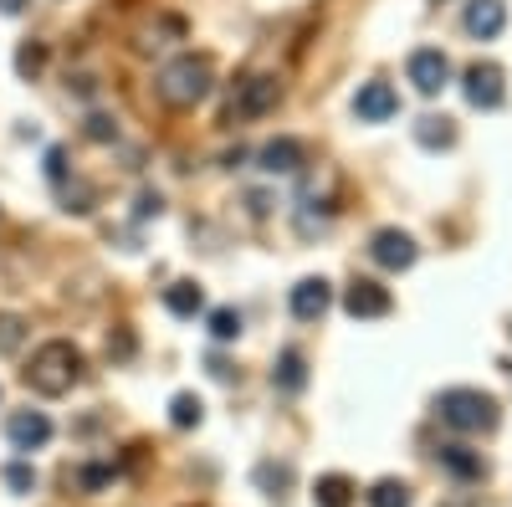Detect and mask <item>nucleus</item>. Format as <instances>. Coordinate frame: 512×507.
<instances>
[{"instance_id":"6ab92c4d","label":"nucleus","mask_w":512,"mask_h":507,"mask_svg":"<svg viewBox=\"0 0 512 507\" xmlns=\"http://www.w3.org/2000/svg\"><path fill=\"white\" fill-rule=\"evenodd\" d=\"M369 507H410V487L395 482V477H384L369 487Z\"/></svg>"},{"instance_id":"423d86ee","label":"nucleus","mask_w":512,"mask_h":507,"mask_svg":"<svg viewBox=\"0 0 512 507\" xmlns=\"http://www.w3.org/2000/svg\"><path fill=\"white\" fill-rule=\"evenodd\" d=\"M369 257H374L384 272H405V267H415V241H410L405 231H395V226H384V231H374V241H369Z\"/></svg>"},{"instance_id":"f03ea898","label":"nucleus","mask_w":512,"mask_h":507,"mask_svg":"<svg viewBox=\"0 0 512 507\" xmlns=\"http://www.w3.org/2000/svg\"><path fill=\"white\" fill-rule=\"evenodd\" d=\"M210 82H216L210 62L195 57V52H185V57H175V62H164V67H159L154 93H159L169 108H195V103L210 98Z\"/></svg>"},{"instance_id":"6e6552de","label":"nucleus","mask_w":512,"mask_h":507,"mask_svg":"<svg viewBox=\"0 0 512 507\" xmlns=\"http://www.w3.org/2000/svg\"><path fill=\"white\" fill-rule=\"evenodd\" d=\"M272 103H277V82H272V77H246L241 93L231 98V118H241V123H246V118H262Z\"/></svg>"},{"instance_id":"2f4dec72","label":"nucleus","mask_w":512,"mask_h":507,"mask_svg":"<svg viewBox=\"0 0 512 507\" xmlns=\"http://www.w3.org/2000/svg\"><path fill=\"white\" fill-rule=\"evenodd\" d=\"M21 6H26V0H0V11H6V16H16Z\"/></svg>"},{"instance_id":"9b49d317","label":"nucleus","mask_w":512,"mask_h":507,"mask_svg":"<svg viewBox=\"0 0 512 507\" xmlns=\"http://www.w3.org/2000/svg\"><path fill=\"white\" fill-rule=\"evenodd\" d=\"M354 113H359L364 123H384V118L400 113V93L390 88V82H364L359 98H354Z\"/></svg>"},{"instance_id":"ddd939ff","label":"nucleus","mask_w":512,"mask_h":507,"mask_svg":"<svg viewBox=\"0 0 512 507\" xmlns=\"http://www.w3.org/2000/svg\"><path fill=\"white\" fill-rule=\"evenodd\" d=\"M256 159H262L267 175L287 180V175H297V169H303V144H297V139H272V144H267L262 154H256Z\"/></svg>"},{"instance_id":"c85d7f7f","label":"nucleus","mask_w":512,"mask_h":507,"mask_svg":"<svg viewBox=\"0 0 512 507\" xmlns=\"http://www.w3.org/2000/svg\"><path fill=\"white\" fill-rule=\"evenodd\" d=\"M159 210H164V200L144 190V195H139V210H134V216H139V221H149V216H159Z\"/></svg>"},{"instance_id":"5701e85b","label":"nucleus","mask_w":512,"mask_h":507,"mask_svg":"<svg viewBox=\"0 0 512 507\" xmlns=\"http://www.w3.org/2000/svg\"><path fill=\"white\" fill-rule=\"evenodd\" d=\"M256 482L267 487V497H282L292 487V467H272V461H267V467H256Z\"/></svg>"},{"instance_id":"7ed1b4c3","label":"nucleus","mask_w":512,"mask_h":507,"mask_svg":"<svg viewBox=\"0 0 512 507\" xmlns=\"http://www.w3.org/2000/svg\"><path fill=\"white\" fill-rule=\"evenodd\" d=\"M436 410H441L446 426L461 431V436H482V431L497 426V400L482 395V390H446L436 400Z\"/></svg>"},{"instance_id":"cd10ccee","label":"nucleus","mask_w":512,"mask_h":507,"mask_svg":"<svg viewBox=\"0 0 512 507\" xmlns=\"http://www.w3.org/2000/svg\"><path fill=\"white\" fill-rule=\"evenodd\" d=\"M47 180L67 185V154H62V149H52V154H47Z\"/></svg>"},{"instance_id":"4be33fe9","label":"nucleus","mask_w":512,"mask_h":507,"mask_svg":"<svg viewBox=\"0 0 512 507\" xmlns=\"http://www.w3.org/2000/svg\"><path fill=\"white\" fill-rule=\"evenodd\" d=\"M82 134H88L93 144H113L118 139V123L108 113H88V118H82Z\"/></svg>"},{"instance_id":"b1692460","label":"nucleus","mask_w":512,"mask_h":507,"mask_svg":"<svg viewBox=\"0 0 512 507\" xmlns=\"http://www.w3.org/2000/svg\"><path fill=\"white\" fill-rule=\"evenodd\" d=\"M41 67H47V47H41V41H26V47L16 52V72L21 77H36Z\"/></svg>"},{"instance_id":"1a4fd4ad","label":"nucleus","mask_w":512,"mask_h":507,"mask_svg":"<svg viewBox=\"0 0 512 507\" xmlns=\"http://www.w3.org/2000/svg\"><path fill=\"white\" fill-rule=\"evenodd\" d=\"M6 436H11L16 451H36V446L52 441V420L41 415V410H16V415L6 420Z\"/></svg>"},{"instance_id":"393cba45","label":"nucleus","mask_w":512,"mask_h":507,"mask_svg":"<svg viewBox=\"0 0 512 507\" xmlns=\"http://www.w3.org/2000/svg\"><path fill=\"white\" fill-rule=\"evenodd\" d=\"M62 200H67L62 210H72V216H88V210H93V185H82V180H77V185H62Z\"/></svg>"},{"instance_id":"4468645a","label":"nucleus","mask_w":512,"mask_h":507,"mask_svg":"<svg viewBox=\"0 0 512 507\" xmlns=\"http://www.w3.org/2000/svg\"><path fill=\"white\" fill-rule=\"evenodd\" d=\"M272 385L282 390V395H297L308 385V359L297 354V349H282L277 354V369H272Z\"/></svg>"},{"instance_id":"9d476101","label":"nucleus","mask_w":512,"mask_h":507,"mask_svg":"<svg viewBox=\"0 0 512 507\" xmlns=\"http://www.w3.org/2000/svg\"><path fill=\"white\" fill-rule=\"evenodd\" d=\"M344 308H349V318H384V313H390V287L359 277V282H349V292H344Z\"/></svg>"},{"instance_id":"f3484780","label":"nucleus","mask_w":512,"mask_h":507,"mask_svg":"<svg viewBox=\"0 0 512 507\" xmlns=\"http://www.w3.org/2000/svg\"><path fill=\"white\" fill-rule=\"evenodd\" d=\"M164 308L175 313V318H195L205 308V292L195 282H175V287H164Z\"/></svg>"},{"instance_id":"f8f14e48","label":"nucleus","mask_w":512,"mask_h":507,"mask_svg":"<svg viewBox=\"0 0 512 507\" xmlns=\"http://www.w3.org/2000/svg\"><path fill=\"white\" fill-rule=\"evenodd\" d=\"M502 26H507V0H472L466 6V31L477 41H497Z\"/></svg>"},{"instance_id":"2eb2a0df","label":"nucleus","mask_w":512,"mask_h":507,"mask_svg":"<svg viewBox=\"0 0 512 507\" xmlns=\"http://www.w3.org/2000/svg\"><path fill=\"white\" fill-rule=\"evenodd\" d=\"M441 467H446L451 477H461V482H477V477L487 472V461H482V451H472V446H441Z\"/></svg>"},{"instance_id":"a211bd4d","label":"nucleus","mask_w":512,"mask_h":507,"mask_svg":"<svg viewBox=\"0 0 512 507\" xmlns=\"http://www.w3.org/2000/svg\"><path fill=\"white\" fill-rule=\"evenodd\" d=\"M313 502H318V507H349V502H354V482L338 477V472H328V477H318Z\"/></svg>"},{"instance_id":"7c9ffc66","label":"nucleus","mask_w":512,"mask_h":507,"mask_svg":"<svg viewBox=\"0 0 512 507\" xmlns=\"http://www.w3.org/2000/svg\"><path fill=\"white\" fill-rule=\"evenodd\" d=\"M108 477H113V472H108V467H88V472H82V482H88V487H103V482H108Z\"/></svg>"},{"instance_id":"39448f33","label":"nucleus","mask_w":512,"mask_h":507,"mask_svg":"<svg viewBox=\"0 0 512 507\" xmlns=\"http://www.w3.org/2000/svg\"><path fill=\"white\" fill-rule=\"evenodd\" d=\"M461 88H466V103L472 108H497L502 93H507V77H502L497 62H472L461 77Z\"/></svg>"},{"instance_id":"a878e982","label":"nucleus","mask_w":512,"mask_h":507,"mask_svg":"<svg viewBox=\"0 0 512 507\" xmlns=\"http://www.w3.org/2000/svg\"><path fill=\"white\" fill-rule=\"evenodd\" d=\"M6 487L26 497V492H36V472L26 467V461H11V467H6Z\"/></svg>"},{"instance_id":"f257e3e1","label":"nucleus","mask_w":512,"mask_h":507,"mask_svg":"<svg viewBox=\"0 0 512 507\" xmlns=\"http://www.w3.org/2000/svg\"><path fill=\"white\" fill-rule=\"evenodd\" d=\"M21 379H26L36 395L57 400V395H67L77 379H82V349L67 344V338H52V344H41V349L31 354V364H26Z\"/></svg>"},{"instance_id":"aec40b11","label":"nucleus","mask_w":512,"mask_h":507,"mask_svg":"<svg viewBox=\"0 0 512 507\" xmlns=\"http://www.w3.org/2000/svg\"><path fill=\"white\" fill-rule=\"evenodd\" d=\"M200 415H205V405L195 400V395H175V405H169V420H175L180 431H190V426H200Z\"/></svg>"},{"instance_id":"20e7f679","label":"nucleus","mask_w":512,"mask_h":507,"mask_svg":"<svg viewBox=\"0 0 512 507\" xmlns=\"http://www.w3.org/2000/svg\"><path fill=\"white\" fill-rule=\"evenodd\" d=\"M405 77L415 82L420 98H436L446 82H451V62H446V52H436V47H420V52H410Z\"/></svg>"},{"instance_id":"0eeeda50","label":"nucleus","mask_w":512,"mask_h":507,"mask_svg":"<svg viewBox=\"0 0 512 507\" xmlns=\"http://www.w3.org/2000/svg\"><path fill=\"white\" fill-rule=\"evenodd\" d=\"M328 308H333V287L323 277H303L292 287V318L297 323H318Z\"/></svg>"},{"instance_id":"412c9836","label":"nucleus","mask_w":512,"mask_h":507,"mask_svg":"<svg viewBox=\"0 0 512 507\" xmlns=\"http://www.w3.org/2000/svg\"><path fill=\"white\" fill-rule=\"evenodd\" d=\"M210 338H221V344L241 338V313L236 308H216V313H210Z\"/></svg>"},{"instance_id":"bb28decb","label":"nucleus","mask_w":512,"mask_h":507,"mask_svg":"<svg viewBox=\"0 0 512 507\" xmlns=\"http://www.w3.org/2000/svg\"><path fill=\"white\" fill-rule=\"evenodd\" d=\"M16 344H21V323H16V318H0V349L11 354Z\"/></svg>"},{"instance_id":"dca6fc26","label":"nucleus","mask_w":512,"mask_h":507,"mask_svg":"<svg viewBox=\"0 0 512 507\" xmlns=\"http://www.w3.org/2000/svg\"><path fill=\"white\" fill-rule=\"evenodd\" d=\"M415 139L425 149H451L456 144V123L446 113H425V118H415Z\"/></svg>"},{"instance_id":"c756f323","label":"nucleus","mask_w":512,"mask_h":507,"mask_svg":"<svg viewBox=\"0 0 512 507\" xmlns=\"http://www.w3.org/2000/svg\"><path fill=\"white\" fill-rule=\"evenodd\" d=\"M108 354L128 359V354H134V333H118V338H108Z\"/></svg>"}]
</instances>
